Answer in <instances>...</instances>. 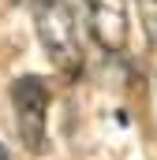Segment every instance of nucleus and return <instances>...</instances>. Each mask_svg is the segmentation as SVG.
Returning a JSON list of instances; mask_svg holds the SVG:
<instances>
[{"label":"nucleus","mask_w":157,"mask_h":160,"mask_svg":"<svg viewBox=\"0 0 157 160\" xmlns=\"http://www.w3.org/2000/svg\"><path fill=\"white\" fill-rule=\"evenodd\" d=\"M86 22L105 52L127 48V4L123 0H86Z\"/></svg>","instance_id":"7ed1b4c3"},{"label":"nucleus","mask_w":157,"mask_h":160,"mask_svg":"<svg viewBox=\"0 0 157 160\" xmlns=\"http://www.w3.org/2000/svg\"><path fill=\"white\" fill-rule=\"evenodd\" d=\"M135 8H138V26L146 34V45L157 48V0H135Z\"/></svg>","instance_id":"20e7f679"},{"label":"nucleus","mask_w":157,"mask_h":160,"mask_svg":"<svg viewBox=\"0 0 157 160\" xmlns=\"http://www.w3.org/2000/svg\"><path fill=\"white\" fill-rule=\"evenodd\" d=\"M34 30L45 56L56 63V71L78 75L82 71V34H78L75 0H30Z\"/></svg>","instance_id":"f257e3e1"},{"label":"nucleus","mask_w":157,"mask_h":160,"mask_svg":"<svg viewBox=\"0 0 157 160\" xmlns=\"http://www.w3.org/2000/svg\"><path fill=\"white\" fill-rule=\"evenodd\" d=\"M0 160H11V157H8V149H4V145H0Z\"/></svg>","instance_id":"39448f33"},{"label":"nucleus","mask_w":157,"mask_h":160,"mask_svg":"<svg viewBox=\"0 0 157 160\" xmlns=\"http://www.w3.org/2000/svg\"><path fill=\"white\" fill-rule=\"evenodd\" d=\"M49 86L38 75H23L11 82V108H15V130L19 142L38 157L49 142Z\"/></svg>","instance_id":"f03ea898"}]
</instances>
